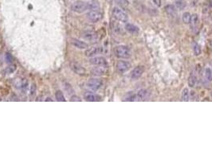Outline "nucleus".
Returning a JSON list of instances; mask_svg holds the SVG:
<instances>
[{
  "label": "nucleus",
  "instance_id": "obj_1",
  "mask_svg": "<svg viewBox=\"0 0 212 159\" xmlns=\"http://www.w3.org/2000/svg\"><path fill=\"white\" fill-rule=\"evenodd\" d=\"M71 10L73 12L78 14L84 13L86 11H89V2H84V1H81V0L76 1V2L72 3Z\"/></svg>",
  "mask_w": 212,
  "mask_h": 159
},
{
  "label": "nucleus",
  "instance_id": "obj_2",
  "mask_svg": "<svg viewBox=\"0 0 212 159\" xmlns=\"http://www.w3.org/2000/svg\"><path fill=\"white\" fill-rule=\"evenodd\" d=\"M114 53L116 57L120 59H128L132 56L131 50L129 47L125 46H116L114 49Z\"/></svg>",
  "mask_w": 212,
  "mask_h": 159
},
{
  "label": "nucleus",
  "instance_id": "obj_3",
  "mask_svg": "<svg viewBox=\"0 0 212 159\" xmlns=\"http://www.w3.org/2000/svg\"><path fill=\"white\" fill-rule=\"evenodd\" d=\"M112 14H113V18L116 19L119 22H127L129 21L128 14H127L124 11H122L121 8H119V7H116V6L114 7V8L113 9Z\"/></svg>",
  "mask_w": 212,
  "mask_h": 159
},
{
  "label": "nucleus",
  "instance_id": "obj_4",
  "mask_svg": "<svg viewBox=\"0 0 212 159\" xmlns=\"http://www.w3.org/2000/svg\"><path fill=\"white\" fill-rule=\"evenodd\" d=\"M86 18L89 19V21L93 23H97L100 22L103 18V14L99 9L97 10H91L86 14Z\"/></svg>",
  "mask_w": 212,
  "mask_h": 159
},
{
  "label": "nucleus",
  "instance_id": "obj_5",
  "mask_svg": "<svg viewBox=\"0 0 212 159\" xmlns=\"http://www.w3.org/2000/svg\"><path fill=\"white\" fill-rule=\"evenodd\" d=\"M70 69L76 73L77 75L79 76H84L86 75V68L77 61H71L70 63Z\"/></svg>",
  "mask_w": 212,
  "mask_h": 159
},
{
  "label": "nucleus",
  "instance_id": "obj_6",
  "mask_svg": "<svg viewBox=\"0 0 212 159\" xmlns=\"http://www.w3.org/2000/svg\"><path fill=\"white\" fill-rule=\"evenodd\" d=\"M103 47L102 46H93L91 48H88L86 49V52H85V55L87 57H93L97 56L98 54H101L103 53Z\"/></svg>",
  "mask_w": 212,
  "mask_h": 159
},
{
  "label": "nucleus",
  "instance_id": "obj_7",
  "mask_svg": "<svg viewBox=\"0 0 212 159\" xmlns=\"http://www.w3.org/2000/svg\"><path fill=\"white\" fill-rule=\"evenodd\" d=\"M102 84H103V82L101 80L97 78H92L87 82V87L93 92H96L98 89L101 88Z\"/></svg>",
  "mask_w": 212,
  "mask_h": 159
},
{
  "label": "nucleus",
  "instance_id": "obj_8",
  "mask_svg": "<svg viewBox=\"0 0 212 159\" xmlns=\"http://www.w3.org/2000/svg\"><path fill=\"white\" fill-rule=\"evenodd\" d=\"M89 63L93 66H106L108 62L104 57L101 56H96L91 57L89 60Z\"/></svg>",
  "mask_w": 212,
  "mask_h": 159
},
{
  "label": "nucleus",
  "instance_id": "obj_9",
  "mask_svg": "<svg viewBox=\"0 0 212 159\" xmlns=\"http://www.w3.org/2000/svg\"><path fill=\"white\" fill-rule=\"evenodd\" d=\"M131 64L126 61H119L116 63V70L119 73H124L129 70Z\"/></svg>",
  "mask_w": 212,
  "mask_h": 159
},
{
  "label": "nucleus",
  "instance_id": "obj_10",
  "mask_svg": "<svg viewBox=\"0 0 212 159\" xmlns=\"http://www.w3.org/2000/svg\"><path fill=\"white\" fill-rule=\"evenodd\" d=\"M70 42L73 46H74L75 48L78 49H86L89 48V44L86 43V41L77 39V38H71Z\"/></svg>",
  "mask_w": 212,
  "mask_h": 159
},
{
  "label": "nucleus",
  "instance_id": "obj_11",
  "mask_svg": "<svg viewBox=\"0 0 212 159\" xmlns=\"http://www.w3.org/2000/svg\"><path fill=\"white\" fill-rule=\"evenodd\" d=\"M81 37L83 38L86 41H90V42H94L97 40L98 38V35L96 32L94 31H86L82 34Z\"/></svg>",
  "mask_w": 212,
  "mask_h": 159
},
{
  "label": "nucleus",
  "instance_id": "obj_12",
  "mask_svg": "<svg viewBox=\"0 0 212 159\" xmlns=\"http://www.w3.org/2000/svg\"><path fill=\"white\" fill-rule=\"evenodd\" d=\"M83 98L85 99V100L89 101V102H97V101H100V100H101V97L99 95L91 92H86L84 94Z\"/></svg>",
  "mask_w": 212,
  "mask_h": 159
},
{
  "label": "nucleus",
  "instance_id": "obj_13",
  "mask_svg": "<svg viewBox=\"0 0 212 159\" xmlns=\"http://www.w3.org/2000/svg\"><path fill=\"white\" fill-rule=\"evenodd\" d=\"M106 66H95L91 69V74L94 76H101L106 74Z\"/></svg>",
  "mask_w": 212,
  "mask_h": 159
},
{
  "label": "nucleus",
  "instance_id": "obj_14",
  "mask_svg": "<svg viewBox=\"0 0 212 159\" xmlns=\"http://www.w3.org/2000/svg\"><path fill=\"white\" fill-rule=\"evenodd\" d=\"M144 72V66H137L132 71L131 77L133 80H137L142 76V74Z\"/></svg>",
  "mask_w": 212,
  "mask_h": 159
},
{
  "label": "nucleus",
  "instance_id": "obj_15",
  "mask_svg": "<svg viewBox=\"0 0 212 159\" xmlns=\"http://www.w3.org/2000/svg\"><path fill=\"white\" fill-rule=\"evenodd\" d=\"M14 85L19 90H26L28 86V82L26 79H17Z\"/></svg>",
  "mask_w": 212,
  "mask_h": 159
},
{
  "label": "nucleus",
  "instance_id": "obj_16",
  "mask_svg": "<svg viewBox=\"0 0 212 159\" xmlns=\"http://www.w3.org/2000/svg\"><path fill=\"white\" fill-rule=\"evenodd\" d=\"M124 29H125L127 32L131 34H137L139 33V31H140L139 28H138L137 26L132 24V23H127V24L125 25Z\"/></svg>",
  "mask_w": 212,
  "mask_h": 159
},
{
  "label": "nucleus",
  "instance_id": "obj_17",
  "mask_svg": "<svg viewBox=\"0 0 212 159\" xmlns=\"http://www.w3.org/2000/svg\"><path fill=\"white\" fill-rule=\"evenodd\" d=\"M136 100H137V95L132 92H128L123 99L124 101H135Z\"/></svg>",
  "mask_w": 212,
  "mask_h": 159
},
{
  "label": "nucleus",
  "instance_id": "obj_18",
  "mask_svg": "<svg viewBox=\"0 0 212 159\" xmlns=\"http://www.w3.org/2000/svg\"><path fill=\"white\" fill-rule=\"evenodd\" d=\"M165 11L167 14L169 15H175L176 14V10H175V7L173 5H167L165 6Z\"/></svg>",
  "mask_w": 212,
  "mask_h": 159
},
{
  "label": "nucleus",
  "instance_id": "obj_19",
  "mask_svg": "<svg viewBox=\"0 0 212 159\" xmlns=\"http://www.w3.org/2000/svg\"><path fill=\"white\" fill-rule=\"evenodd\" d=\"M192 47H193L194 54H195V56H199V55L201 54V48H200V46H199L197 42H195V41H193Z\"/></svg>",
  "mask_w": 212,
  "mask_h": 159
},
{
  "label": "nucleus",
  "instance_id": "obj_20",
  "mask_svg": "<svg viewBox=\"0 0 212 159\" xmlns=\"http://www.w3.org/2000/svg\"><path fill=\"white\" fill-rule=\"evenodd\" d=\"M63 88H64L65 91L67 92L69 95H72L74 93V90L72 88V86L67 82H64L63 83Z\"/></svg>",
  "mask_w": 212,
  "mask_h": 159
},
{
  "label": "nucleus",
  "instance_id": "obj_21",
  "mask_svg": "<svg viewBox=\"0 0 212 159\" xmlns=\"http://www.w3.org/2000/svg\"><path fill=\"white\" fill-rule=\"evenodd\" d=\"M191 14L189 13V12H184V13L183 14L182 16V20L183 23L184 24H189L190 22H191Z\"/></svg>",
  "mask_w": 212,
  "mask_h": 159
},
{
  "label": "nucleus",
  "instance_id": "obj_22",
  "mask_svg": "<svg viewBox=\"0 0 212 159\" xmlns=\"http://www.w3.org/2000/svg\"><path fill=\"white\" fill-rule=\"evenodd\" d=\"M55 98L57 101L59 102H65V96L63 94V92L61 91V90H57L55 93Z\"/></svg>",
  "mask_w": 212,
  "mask_h": 159
},
{
  "label": "nucleus",
  "instance_id": "obj_23",
  "mask_svg": "<svg viewBox=\"0 0 212 159\" xmlns=\"http://www.w3.org/2000/svg\"><path fill=\"white\" fill-rule=\"evenodd\" d=\"M89 11L91 10H97L100 9V4L98 3V1L97 0H93L91 2H89Z\"/></svg>",
  "mask_w": 212,
  "mask_h": 159
},
{
  "label": "nucleus",
  "instance_id": "obj_24",
  "mask_svg": "<svg viewBox=\"0 0 212 159\" xmlns=\"http://www.w3.org/2000/svg\"><path fill=\"white\" fill-rule=\"evenodd\" d=\"M188 86L189 87H191V88H193V87H195V83H196L195 76L194 75V74H191V75H190V76L188 77Z\"/></svg>",
  "mask_w": 212,
  "mask_h": 159
},
{
  "label": "nucleus",
  "instance_id": "obj_25",
  "mask_svg": "<svg viewBox=\"0 0 212 159\" xmlns=\"http://www.w3.org/2000/svg\"><path fill=\"white\" fill-rule=\"evenodd\" d=\"M147 94H148V92L146 90H144V89L140 90L137 94V99H138L139 100H142L143 99H144Z\"/></svg>",
  "mask_w": 212,
  "mask_h": 159
},
{
  "label": "nucleus",
  "instance_id": "obj_26",
  "mask_svg": "<svg viewBox=\"0 0 212 159\" xmlns=\"http://www.w3.org/2000/svg\"><path fill=\"white\" fill-rule=\"evenodd\" d=\"M116 3H117L122 8H126L129 5V3L128 0H116Z\"/></svg>",
  "mask_w": 212,
  "mask_h": 159
},
{
  "label": "nucleus",
  "instance_id": "obj_27",
  "mask_svg": "<svg viewBox=\"0 0 212 159\" xmlns=\"http://www.w3.org/2000/svg\"><path fill=\"white\" fill-rule=\"evenodd\" d=\"M183 101H188L189 100V90L187 88L183 90L182 92Z\"/></svg>",
  "mask_w": 212,
  "mask_h": 159
},
{
  "label": "nucleus",
  "instance_id": "obj_28",
  "mask_svg": "<svg viewBox=\"0 0 212 159\" xmlns=\"http://www.w3.org/2000/svg\"><path fill=\"white\" fill-rule=\"evenodd\" d=\"M199 17H198V15H197L196 14H195L193 15H191V22H190V23H191V25H192L193 26H197V24L199 23Z\"/></svg>",
  "mask_w": 212,
  "mask_h": 159
},
{
  "label": "nucleus",
  "instance_id": "obj_29",
  "mask_svg": "<svg viewBox=\"0 0 212 159\" xmlns=\"http://www.w3.org/2000/svg\"><path fill=\"white\" fill-rule=\"evenodd\" d=\"M205 76H206V77L208 81H211L212 80V71L211 70V68H206V70H205Z\"/></svg>",
  "mask_w": 212,
  "mask_h": 159
},
{
  "label": "nucleus",
  "instance_id": "obj_30",
  "mask_svg": "<svg viewBox=\"0 0 212 159\" xmlns=\"http://www.w3.org/2000/svg\"><path fill=\"white\" fill-rule=\"evenodd\" d=\"M5 60L6 63H8V64H12L14 61L13 57H12V56H11L10 53H6L5 54Z\"/></svg>",
  "mask_w": 212,
  "mask_h": 159
},
{
  "label": "nucleus",
  "instance_id": "obj_31",
  "mask_svg": "<svg viewBox=\"0 0 212 159\" xmlns=\"http://www.w3.org/2000/svg\"><path fill=\"white\" fill-rule=\"evenodd\" d=\"M16 69V67H15V65H11V66H9V67L6 68V73H12L14 72V70Z\"/></svg>",
  "mask_w": 212,
  "mask_h": 159
},
{
  "label": "nucleus",
  "instance_id": "obj_32",
  "mask_svg": "<svg viewBox=\"0 0 212 159\" xmlns=\"http://www.w3.org/2000/svg\"><path fill=\"white\" fill-rule=\"evenodd\" d=\"M70 101H74V102H81V98L79 97V96H75V95H73V96H71V98H70Z\"/></svg>",
  "mask_w": 212,
  "mask_h": 159
},
{
  "label": "nucleus",
  "instance_id": "obj_33",
  "mask_svg": "<svg viewBox=\"0 0 212 159\" xmlns=\"http://www.w3.org/2000/svg\"><path fill=\"white\" fill-rule=\"evenodd\" d=\"M35 93H36V86H35L34 84H33L31 85V88H30V96H34Z\"/></svg>",
  "mask_w": 212,
  "mask_h": 159
},
{
  "label": "nucleus",
  "instance_id": "obj_34",
  "mask_svg": "<svg viewBox=\"0 0 212 159\" xmlns=\"http://www.w3.org/2000/svg\"><path fill=\"white\" fill-rule=\"evenodd\" d=\"M176 6H177L179 9H180V10H182V9L185 7V3H182V2H180V1H177V2H176Z\"/></svg>",
  "mask_w": 212,
  "mask_h": 159
},
{
  "label": "nucleus",
  "instance_id": "obj_35",
  "mask_svg": "<svg viewBox=\"0 0 212 159\" xmlns=\"http://www.w3.org/2000/svg\"><path fill=\"white\" fill-rule=\"evenodd\" d=\"M209 6H211V7H212V0H211L209 2Z\"/></svg>",
  "mask_w": 212,
  "mask_h": 159
},
{
  "label": "nucleus",
  "instance_id": "obj_36",
  "mask_svg": "<svg viewBox=\"0 0 212 159\" xmlns=\"http://www.w3.org/2000/svg\"><path fill=\"white\" fill-rule=\"evenodd\" d=\"M211 97H212V92H211Z\"/></svg>",
  "mask_w": 212,
  "mask_h": 159
},
{
  "label": "nucleus",
  "instance_id": "obj_37",
  "mask_svg": "<svg viewBox=\"0 0 212 159\" xmlns=\"http://www.w3.org/2000/svg\"><path fill=\"white\" fill-rule=\"evenodd\" d=\"M211 46H212V42H211Z\"/></svg>",
  "mask_w": 212,
  "mask_h": 159
}]
</instances>
